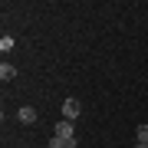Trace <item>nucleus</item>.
I'll return each instance as SVG.
<instances>
[{"label":"nucleus","mask_w":148,"mask_h":148,"mask_svg":"<svg viewBox=\"0 0 148 148\" xmlns=\"http://www.w3.org/2000/svg\"><path fill=\"white\" fill-rule=\"evenodd\" d=\"M79 112H82V106H79V99H66V102H63V119H69V122H76V119H79Z\"/></svg>","instance_id":"1"},{"label":"nucleus","mask_w":148,"mask_h":148,"mask_svg":"<svg viewBox=\"0 0 148 148\" xmlns=\"http://www.w3.org/2000/svg\"><path fill=\"white\" fill-rule=\"evenodd\" d=\"M56 138H66V142H73L76 132H73V122L63 119V122H56Z\"/></svg>","instance_id":"2"},{"label":"nucleus","mask_w":148,"mask_h":148,"mask_svg":"<svg viewBox=\"0 0 148 148\" xmlns=\"http://www.w3.org/2000/svg\"><path fill=\"white\" fill-rule=\"evenodd\" d=\"M16 119H20L23 125H33V122H36V112H33V109L27 106V109H20V112H16Z\"/></svg>","instance_id":"3"},{"label":"nucleus","mask_w":148,"mask_h":148,"mask_svg":"<svg viewBox=\"0 0 148 148\" xmlns=\"http://www.w3.org/2000/svg\"><path fill=\"white\" fill-rule=\"evenodd\" d=\"M13 76H16V69H13L10 63H3V66H0V79H3V82H7V79H13Z\"/></svg>","instance_id":"4"},{"label":"nucleus","mask_w":148,"mask_h":148,"mask_svg":"<svg viewBox=\"0 0 148 148\" xmlns=\"http://www.w3.org/2000/svg\"><path fill=\"white\" fill-rule=\"evenodd\" d=\"M135 142H138V145H148V125H138V132H135Z\"/></svg>","instance_id":"5"},{"label":"nucleus","mask_w":148,"mask_h":148,"mask_svg":"<svg viewBox=\"0 0 148 148\" xmlns=\"http://www.w3.org/2000/svg\"><path fill=\"white\" fill-rule=\"evenodd\" d=\"M76 145V138L73 142H66V138H53V142H49V148H73Z\"/></svg>","instance_id":"6"},{"label":"nucleus","mask_w":148,"mask_h":148,"mask_svg":"<svg viewBox=\"0 0 148 148\" xmlns=\"http://www.w3.org/2000/svg\"><path fill=\"white\" fill-rule=\"evenodd\" d=\"M0 49H3V53H7V49H13V36H0Z\"/></svg>","instance_id":"7"},{"label":"nucleus","mask_w":148,"mask_h":148,"mask_svg":"<svg viewBox=\"0 0 148 148\" xmlns=\"http://www.w3.org/2000/svg\"><path fill=\"white\" fill-rule=\"evenodd\" d=\"M135 148H148V145H138V142H135Z\"/></svg>","instance_id":"8"}]
</instances>
